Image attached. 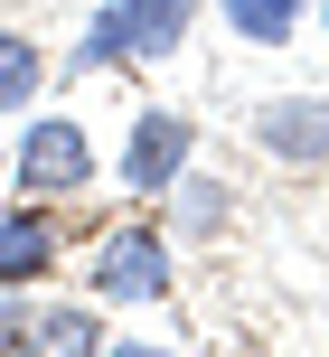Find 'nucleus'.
Wrapping results in <instances>:
<instances>
[{
	"label": "nucleus",
	"mask_w": 329,
	"mask_h": 357,
	"mask_svg": "<svg viewBox=\"0 0 329 357\" xmlns=\"http://www.w3.org/2000/svg\"><path fill=\"white\" fill-rule=\"evenodd\" d=\"M85 291L104 310H160L179 291V245L160 226H104L85 254Z\"/></svg>",
	"instance_id": "f03ea898"
},
{
	"label": "nucleus",
	"mask_w": 329,
	"mask_h": 357,
	"mask_svg": "<svg viewBox=\"0 0 329 357\" xmlns=\"http://www.w3.org/2000/svg\"><path fill=\"white\" fill-rule=\"evenodd\" d=\"M160 207H179V235H226L236 226V188H226L217 169H198V160L179 169V188H169Z\"/></svg>",
	"instance_id": "6e6552de"
},
{
	"label": "nucleus",
	"mask_w": 329,
	"mask_h": 357,
	"mask_svg": "<svg viewBox=\"0 0 329 357\" xmlns=\"http://www.w3.org/2000/svg\"><path fill=\"white\" fill-rule=\"evenodd\" d=\"M217 10L245 47H292L301 38V0H217Z\"/></svg>",
	"instance_id": "1a4fd4ad"
},
{
	"label": "nucleus",
	"mask_w": 329,
	"mask_h": 357,
	"mask_svg": "<svg viewBox=\"0 0 329 357\" xmlns=\"http://www.w3.org/2000/svg\"><path fill=\"white\" fill-rule=\"evenodd\" d=\"M188 160H198V123L179 104H141L132 113V142H123V188L132 197H169Z\"/></svg>",
	"instance_id": "39448f33"
},
{
	"label": "nucleus",
	"mask_w": 329,
	"mask_h": 357,
	"mask_svg": "<svg viewBox=\"0 0 329 357\" xmlns=\"http://www.w3.org/2000/svg\"><path fill=\"white\" fill-rule=\"evenodd\" d=\"M38 85H47V56H38L29 29H0V113H29Z\"/></svg>",
	"instance_id": "9d476101"
},
{
	"label": "nucleus",
	"mask_w": 329,
	"mask_h": 357,
	"mask_svg": "<svg viewBox=\"0 0 329 357\" xmlns=\"http://www.w3.org/2000/svg\"><path fill=\"white\" fill-rule=\"evenodd\" d=\"M188 19L198 0H104L75 47V75H104V66H169L188 47Z\"/></svg>",
	"instance_id": "f257e3e1"
},
{
	"label": "nucleus",
	"mask_w": 329,
	"mask_h": 357,
	"mask_svg": "<svg viewBox=\"0 0 329 357\" xmlns=\"http://www.w3.org/2000/svg\"><path fill=\"white\" fill-rule=\"evenodd\" d=\"M75 226H85V216H75L66 197H10V207H0V291L47 282Z\"/></svg>",
	"instance_id": "20e7f679"
},
{
	"label": "nucleus",
	"mask_w": 329,
	"mask_h": 357,
	"mask_svg": "<svg viewBox=\"0 0 329 357\" xmlns=\"http://www.w3.org/2000/svg\"><path fill=\"white\" fill-rule=\"evenodd\" d=\"M245 142L282 169H329V94H263L245 113Z\"/></svg>",
	"instance_id": "423d86ee"
},
{
	"label": "nucleus",
	"mask_w": 329,
	"mask_h": 357,
	"mask_svg": "<svg viewBox=\"0 0 329 357\" xmlns=\"http://www.w3.org/2000/svg\"><path fill=\"white\" fill-rule=\"evenodd\" d=\"M0 348H29V291H0Z\"/></svg>",
	"instance_id": "9b49d317"
},
{
	"label": "nucleus",
	"mask_w": 329,
	"mask_h": 357,
	"mask_svg": "<svg viewBox=\"0 0 329 357\" xmlns=\"http://www.w3.org/2000/svg\"><path fill=\"white\" fill-rule=\"evenodd\" d=\"M29 348H47V357H94V348H113V329H104V301H29Z\"/></svg>",
	"instance_id": "0eeeda50"
},
{
	"label": "nucleus",
	"mask_w": 329,
	"mask_h": 357,
	"mask_svg": "<svg viewBox=\"0 0 329 357\" xmlns=\"http://www.w3.org/2000/svg\"><path fill=\"white\" fill-rule=\"evenodd\" d=\"M19 197H85L94 188V132L75 123V113H38L29 132H19Z\"/></svg>",
	"instance_id": "7ed1b4c3"
}]
</instances>
